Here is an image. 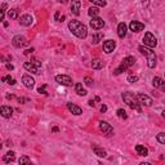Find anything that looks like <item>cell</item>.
<instances>
[{
	"mask_svg": "<svg viewBox=\"0 0 165 165\" xmlns=\"http://www.w3.org/2000/svg\"><path fill=\"white\" fill-rule=\"evenodd\" d=\"M89 25L93 30H101L103 26H105V21H103L102 18H99V17H93L92 18V21L89 22Z\"/></svg>",
	"mask_w": 165,
	"mask_h": 165,
	"instance_id": "6",
	"label": "cell"
},
{
	"mask_svg": "<svg viewBox=\"0 0 165 165\" xmlns=\"http://www.w3.org/2000/svg\"><path fill=\"white\" fill-rule=\"evenodd\" d=\"M32 17L30 16V14H25V16H22L21 18H20V23L22 26H30L32 23Z\"/></svg>",
	"mask_w": 165,
	"mask_h": 165,
	"instance_id": "18",
	"label": "cell"
},
{
	"mask_svg": "<svg viewBox=\"0 0 165 165\" xmlns=\"http://www.w3.org/2000/svg\"><path fill=\"white\" fill-rule=\"evenodd\" d=\"M69 28L79 39H84V38H87V35H88V27L79 21H71L69 23Z\"/></svg>",
	"mask_w": 165,
	"mask_h": 165,
	"instance_id": "1",
	"label": "cell"
},
{
	"mask_svg": "<svg viewBox=\"0 0 165 165\" xmlns=\"http://www.w3.org/2000/svg\"><path fill=\"white\" fill-rule=\"evenodd\" d=\"M99 128H101V130L103 133L107 134V136H111V134L114 133V128L108 123H106V121H99Z\"/></svg>",
	"mask_w": 165,
	"mask_h": 165,
	"instance_id": "10",
	"label": "cell"
},
{
	"mask_svg": "<svg viewBox=\"0 0 165 165\" xmlns=\"http://www.w3.org/2000/svg\"><path fill=\"white\" fill-rule=\"evenodd\" d=\"M16 160V154L13 151H9L7 155L4 156V163H12V161H14Z\"/></svg>",
	"mask_w": 165,
	"mask_h": 165,
	"instance_id": "25",
	"label": "cell"
},
{
	"mask_svg": "<svg viewBox=\"0 0 165 165\" xmlns=\"http://www.w3.org/2000/svg\"><path fill=\"white\" fill-rule=\"evenodd\" d=\"M163 118L165 119V110H164V111H163Z\"/></svg>",
	"mask_w": 165,
	"mask_h": 165,
	"instance_id": "44",
	"label": "cell"
},
{
	"mask_svg": "<svg viewBox=\"0 0 165 165\" xmlns=\"http://www.w3.org/2000/svg\"><path fill=\"white\" fill-rule=\"evenodd\" d=\"M129 28H130V31H133V32H139V31H142V30L144 28V25L142 22L132 21L130 25H129Z\"/></svg>",
	"mask_w": 165,
	"mask_h": 165,
	"instance_id": "9",
	"label": "cell"
},
{
	"mask_svg": "<svg viewBox=\"0 0 165 165\" xmlns=\"http://www.w3.org/2000/svg\"><path fill=\"white\" fill-rule=\"evenodd\" d=\"M2 80H3L4 83H5V81H8V84H10V85H14V84H16V80H14L13 77H10V75L4 76V77L2 79Z\"/></svg>",
	"mask_w": 165,
	"mask_h": 165,
	"instance_id": "30",
	"label": "cell"
},
{
	"mask_svg": "<svg viewBox=\"0 0 165 165\" xmlns=\"http://www.w3.org/2000/svg\"><path fill=\"white\" fill-rule=\"evenodd\" d=\"M12 44H13L16 48H22V47H27L28 45V40L25 38V36H21V35H17L12 40Z\"/></svg>",
	"mask_w": 165,
	"mask_h": 165,
	"instance_id": "5",
	"label": "cell"
},
{
	"mask_svg": "<svg viewBox=\"0 0 165 165\" xmlns=\"http://www.w3.org/2000/svg\"><path fill=\"white\" fill-rule=\"evenodd\" d=\"M44 88H45V85H44V87H43V88H39V89H38V92H39V93H43L44 96H47L48 93H47V92L44 90Z\"/></svg>",
	"mask_w": 165,
	"mask_h": 165,
	"instance_id": "37",
	"label": "cell"
},
{
	"mask_svg": "<svg viewBox=\"0 0 165 165\" xmlns=\"http://www.w3.org/2000/svg\"><path fill=\"white\" fill-rule=\"evenodd\" d=\"M89 2L93 5H96V7H106L107 4L106 0H89Z\"/></svg>",
	"mask_w": 165,
	"mask_h": 165,
	"instance_id": "28",
	"label": "cell"
},
{
	"mask_svg": "<svg viewBox=\"0 0 165 165\" xmlns=\"http://www.w3.org/2000/svg\"><path fill=\"white\" fill-rule=\"evenodd\" d=\"M102 39H103L102 32H94L93 36H92V43H93V44H97V43H99Z\"/></svg>",
	"mask_w": 165,
	"mask_h": 165,
	"instance_id": "26",
	"label": "cell"
},
{
	"mask_svg": "<svg viewBox=\"0 0 165 165\" xmlns=\"http://www.w3.org/2000/svg\"><path fill=\"white\" fill-rule=\"evenodd\" d=\"M7 69H8V70H13V65H10V63H7Z\"/></svg>",
	"mask_w": 165,
	"mask_h": 165,
	"instance_id": "40",
	"label": "cell"
},
{
	"mask_svg": "<svg viewBox=\"0 0 165 165\" xmlns=\"http://www.w3.org/2000/svg\"><path fill=\"white\" fill-rule=\"evenodd\" d=\"M8 17L10 18V20H17L18 18V10L17 9H10L8 12Z\"/></svg>",
	"mask_w": 165,
	"mask_h": 165,
	"instance_id": "29",
	"label": "cell"
},
{
	"mask_svg": "<svg viewBox=\"0 0 165 165\" xmlns=\"http://www.w3.org/2000/svg\"><path fill=\"white\" fill-rule=\"evenodd\" d=\"M115 47H116V43H115L114 40H106L105 43H103V51H105L106 53L114 52Z\"/></svg>",
	"mask_w": 165,
	"mask_h": 165,
	"instance_id": "13",
	"label": "cell"
},
{
	"mask_svg": "<svg viewBox=\"0 0 165 165\" xmlns=\"http://www.w3.org/2000/svg\"><path fill=\"white\" fill-rule=\"evenodd\" d=\"M58 17H59V13L57 12V13H56V16H54V18H56V20H58Z\"/></svg>",
	"mask_w": 165,
	"mask_h": 165,
	"instance_id": "43",
	"label": "cell"
},
{
	"mask_svg": "<svg viewBox=\"0 0 165 165\" xmlns=\"http://www.w3.org/2000/svg\"><path fill=\"white\" fill-rule=\"evenodd\" d=\"M138 51L142 53L143 56H146V58H147V66L150 67V69H154V67L156 66V61H157L155 52L152 51L151 48L146 47V45H141V47L138 48Z\"/></svg>",
	"mask_w": 165,
	"mask_h": 165,
	"instance_id": "2",
	"label": "cell"
},
{
	"mask_svg": "<svg viewBox=\"0 0 165 165\" xmlns=\"http://www.w3.org/2000/svg\"><path fill=\"white\" fill-rule=\"evenodd\" d=\"M118 116H119L120 119H126V118H128V114H126L125 110L119 108V110H118Z\"/></svg>",
	"mask_w": 165,
	"mask_h": 165,
	"instance_id": "31",
	"label": "cell"
},
{
	"mask_svg": "<svg viewBox=\"0 0 165 165\" xmlns=\"http://www.w3.org/2000/svg\"><path fill=\"white\" fill-rule=\"evenodd\" d=\"M88 14H89L90 17H98V14H99L98 7H92V8H89V9H88Z\"/></svg>",
	"mask_w": 165,
	"mask_h": 165,
	"instance_id": "27",
	"label": "cell"
},
{
	"mask_svg": "<svg viewBox=\"0 0 165 165\" xmlns=\"http://www.w3.org/2000/svg\"><path fill=\"white\" fill-rule=\"evenodd\" d=\"M56 81L61 85H65V87H70V85H72V79L67 75H57Z\"/></svg>",
	"mask_w": 165,
	"mask_h": 165,
	"instance_id": "7",
	"label": "cell"
},
{
	"mask_svg": "<svg viewBox=\"0 0 165 165\" xmlns=\"http://www.w3.org/2000/svg\"><path fill=\"white\" fill-rule=\"evenodd\" d=\"M22 83H23V85H25L26 88H28V89L34 88V85H35V80H34V79L30 76V75H23V76H22Z\"/></svg>",
	"mask_w": 165,
	"mask_h": 165,
	"instance_id": "11",
	"label": "cell"
},
{
	"mask_svg": "<svg viewBox=\"0 0 165 165\" xmlns=\"http://www.w3.org/2000/svg\"><path fill=\"white\" fill-rule=\"evenodd\" d=\"M57 2H58V3H62V4H65V3H66V0H57Z\"/></svg>",
	"mask_w": 165,
	"mask_h": 165,
	"instance_id": "42",
	"label": "cell"
},
{
	"mask_svg": "<svg viewBox=\"0 0 165 165\" xmlns=\"http://www.w3.org/2000/svg\"><path fill=\"white\" fill-rule=\"evenodd\" d=\"M25 69L27 70V71H30V72H32V74H40V69L38 66H36L34 62H26L25 63Z\"/></svg>",
	"mask_w": 165,
	"mask_h": 165,
	"instance_id": "15",
	"label": "cell"
},
{
	"mask_svg": "<svg viewBox=\"0 0 165 165\" xmlns=\"http://www.w3.org/2000/svg\"><path fill=\"white\" fill-rule=\"evenodd\" d=\"M18 163H20L21 165L22 164H30V163H31V160H30V157H27V156H22L20 160H18Z\"/></svg>",
	"mask_w": 165,
	"mask_h": 165,
	"instance_id": "33",
	"label": "cell"
},
{
	"mask_svg": "<svg viewBox=\"0 0 165 165\" xmlns=\"http://www.w3.org/2000/svg\"><path fill=\"white\" fill-rule=\"evenodd\" d=\"M102 66H103V62H102L99 58H94L93 61H92V67H93L94 70H99V69H102Z\"/></svg>",
	"mask_w": 165,
	"mask_h": 165,
	"instance_id": "24",
	"label": "cell"
},
{
	"mask_svg": "<svg viewBox=\"0 0 165 165\" xmlns=\"http://www.w3.org/2000/svg\"><path fill=\"white\" fill-rule=\"evenodd\" d=\"M156 139H157V142L165 144V133H159L156 136Z\"/></svg>",
	"mask_w": 165,
	"mask_h": 165,
	"instance_id": "32",
	"label": "cell"
},
{
	"mask_svg": "<svg viewBox=\"0 0 165 165\" xmlns=\"http://www.w3.org/2000/svg\"><path fill=\"white\" fill-rule=\"evenodd\" d=\"M0 112H2V116L3 118H10L12 114H13V108L9 107V106H2V108H0Z\"/></svg>",
	"mask_w": 165,
	"mask_h": 165,
	"instance_id": "17",
	"label": "cell"
},
{
	"mask_svg": "<svg viewBox=\"0 0 165 165\" xmlns=\"http://www.w3.org/2000/svg\"><path fill=\"white\" fill-rule=\"evenodd\" d=\"M152 85H154L155 88L165 92V81L163 80V79H160V77H154V80H152Z\"/></svg>",
	"mask_w": 165,
	"mask_h": 165,
	"instance_id": "14",
	"label": "cell"
},
{
	"mask_svg": "<svg viewBox=\"0 0 165 165\" xmlns=\"http://www.w3.org/2000/svg\"><path fill=\"white\" fill-rule=\"evenodd\" d=\"M143 44L148 48H155L157 45V39L155 38V35L152 32H146L143 38Z\"/></svg>",
	"mask_w": 165,
	"mask_h": 165,
	"instance_id": "4",
	"label": "cell"
},
{
	"mask_svg": "<svg viewBox=\"0 0 165 165\" xmlns=\"http://www.w3.org/2000/svg\"><path fill=\"white\" fill-rule=\"evenodd\" d=\"M67 108H69V111L72 112L74 115H81L83 114V110L79 106L74 105V103H67Z\"/></svg>",
	"mask_w": 165,
	"mask_h": 165,
	"instance_id": "16",
	"label": "cell"
},
{
	"mask_svg": "<svg viewBox=\"0 0 165 165\" xmlns=\"http://www.w3.org/2000/svg\"><path fill=\"white\" fill-rule=\"evenodd\" d=\"M123 99H124V102H125L130 108L136 110V111H138V112L142 111V110H141V107H139V102H138L137 96H134L133 93H129V92H126V93H123Z\"/></svg>",
	"mask_w": 165,
	"mask_h": 165,
	"instance_id": "3",
	"label": "cell"
},
{
	"mask_svg": "<svg viewBox=\"0 0 165 165\" xmlns=\"http://www.w3.org/2000/svg\"><path fill=\"white\" fill-rule=\"evenodd\" d=\"M84 83L87 84L88 87H92V85H93V79H92V77H89V76H87V77L84 79Z\"/></svg>",
	"mask_w": 165,
	"mask_h": 165,
	"instance_id": "35",
	"label": "cell"
},
{
	"mask_svg": "<svg viewBox=\"0 0 165 165\" xmlns=\"http://www.w3.org/2000/svg\"><path fill=\"white\" fill-rule=\"evenodd\" d=\"M93 151H94V154L97 156H99V157H105L107 155L106 151L103 150V148H101V147H98V146H93Z\"/></svg>",
	"mask_w": 165,
	"mask_h": 165,
	"instance_id": "23",
	"label": "cell"
},
{
	"mask_svg": "<svg viewBox=\"0 0 165 165\" xmlns=\"http://www.w3.org/2000/svg\"><path fill=\"white\" fill-rule=\"evenodd\" d=\"M137 98H138V102L141 103V105H144V106H147V107H150L152 103V98L151 97H148V96H146V94H143V93H139L138 96H137Z\"/></svg>",
	"mask_w": 165,
	"mask_h": 165,
	"instance_id": "8",
	"label": "cell"
},
{
	"mask_svg": "<svg viewBox=\"0 0 165 165\" xmlns=\"http://www.w3.org/2000/svg\"><path fill=\"white\" fill-rule=\"evenodd\" d=\"M80 8H81V3L80 0H72L71 2V12L74 13L75 16L80 14Z\"/></svg>",
	"mask_w": 165,
	"mask_h": 165,
	"instance_id": "12",
	"label": "cell"
},
{
	"mask_svg": "<svg viewBox=\"0 0 165 165\" xmlns=\"http://www.w3.org/2000/svg\"><path fill=\"white\" fill-rule=\"evenodd\" d=\"M101 111H102V112H106V111H107V106H106V105H102V106H101Z\"/></svg>",
	"mask_w": 165,
	"mask_h": 165,
	"instance_id": "39",
	"label": "cell"
},
{
	"mask_svg": "<svg viewBox=\"0 0 165 165\" xmlns=\"http://www.w3.org/2000/svg\"><path fill=\"white\" fill-rule=\"evenodd\" d=\"M136 151H137V154L141 155V156H147L148 155V150L142 144H137L136 146Z\"/></svg>",
	"mask_w": 165,
	"mask_h": 165,
	"instance_id": "20",
	"label": "cell"
},
{
	"mask_svg": "<svg viewBox=\"0 0 165 165\" xmlns=\"http://www.w3.org/2000/svg\"><path fill=\"white\" fill-rule=\"evenodd\" d=\"M34 52V48H31V49H27V51H25V54L26 56H28V54H31Z\"/></svg>",
	"mask_w": 165,
	"mask_h": 165,
	"instance_id": "38",
	"label": "cell"
},
{
	"mask_svg": "<svg viewBox=\"0 0 165 165\" xmlns=\"http://www.w3.org/2000/svg\"><path fill=\"white\" fill-rule=\"evenodd\" d=\"M89 106H94V101H89Z\"/></svg>",
	"mask_w": 165,
	"mask_h": 165,
	"instance_id": "41",
	"label": "cell"
},
{
	"mask_svg": "<svg viewBox=\"0 0 165 165\" xmlns=\"http://www.w3.org/2000/svg\"><path fill=\"white\" fill-rule=\"evenodd\" d=\"M128 81H129V83H136V81H138V76H136V75H130L129 77H128Z\"/></svg>",
	"mask_w": 165,
	"mask_h": 165,
	"instance_id": "36",
	"label": "cell"
},
{
	"mask_svg": "<svg viewBox=\"0 0 165 165\" xmlns=\"http://www.w3.org/2000/svg\"><path fill=\"white\" fill-rule=\"evenodd\" d=\"M126 30H128V27H126V25L124 22L119 23V26H118V35H119V38H124V36L126 35Z\"/></svg>",
	"mask_w": 165,
	"mask_h": 165,
	"instance_id": "19",
	"label": "cell"
},
{
	"mask_svg": "<svg viewBox=\"0 0 165 165\" xmlns=\"http://www.w3.org/2000/svg\"><path fill=\"white\" fill-rule=\"evenodd\" d=\"M134 63H136V58H134V57H132V56H129V57L124 58V61H123V63H121V65H123L124 67H126V69H128V67L133 66Z\"/></svg>",
	"mask_w": 165,
	"mask_h": 165,
	"instance_id": "21",
	"label": "cell"
},
{
	"mask_svg": "<svg viewBox=\"0 0 165 165\" xmlns=\"http://www.w3.org/2000/svg\"><path fill=\"white\" fill-rule=\"evenodd\" d=\"M125 70H126V67H124L123 65H121V66L119 67V69H116V70L114 71V74H115V75H119V74H121V72L125 71Z\"/></svg>",
	"mask_w": 165,
	"mask_h": 165,
	"instance_id": "34",
	"label": "cell"
},
{
	"mask_svg": "<svg viewBox=\"0 0 165 165\" xmlns=\"http://www.w3.org/2000/svg\"><path fill=\"white\" fill-rule=\"evenodd\" d=\"M75 92L79 96H87V90L83 88V85L80 83H76L75 84Z\"/></svg>",
	"mask_w": 165,
	"mask_h": 165,
	"instance_id": "22",
	"label": "cell"
}]
</instances>
